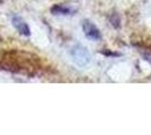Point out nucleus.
I'll use <instances>...</instances> for the list:
<instances>
[{"label":"nucleus","mask_w":151,"mask_h":135,"mask_svg":"<svg viewBox=\"0 0 151 135\" xmlns=\"http://www.w3.org/2000/svg\"><path fill=\"white\" fill-rule=\"evenodd\" d=\"M51 13L53 15H72L73 10L69 7L62 6V5H54L51 8Z\"/></svg>","instance_id":"39448f33"},{"label":"nucleus","mask_w":151,"mask_h":135,"mask_svg":"<svg viewBox=\"0 0 151 135\" xmlns=\"http://www.w3.org/2000/svg\"><path fill=\"white\" fill-rule=\"evenodd\" d=\"M40 59L24 51H9L0 54V69L26 76H35L40 70Z\"/></svg>","instance_id":"f257e3e1"},{"label":"nucleus","mask_w":151,"mask_h":135,"mask_svg":"<svg viewBox=\"0 0 151 135\" xmlns=\"http://www.w3.org/2000/svg\"><path fill=\"white\" fill-rule=\"evenodd\" d=\"M0 2H1V0H0Z\"/></svg>","instance_id":"6e6552de"},{"label":"nucleus","mask_w":151,"mask_h":135,"mask_svg":"<svg viewBox=\"0 0 151 135\" xmlns=\"http://www.w3.org/2000/svg\"><path fill=\"white\" fill-rule=\"evenodd\" d=\"M71 56L76 64L80 68H85L90 63V54L86 47L77 44L71 49Z\"/></svg>","instance_id":"f03ea898"},{"label":"nucleus","mask_w":151,"mask_h":135,"mask_svg":"<svg viewBox=\"0 0 151 135\" xmlns=\"http://www.w3.org/2000/svg\"><path fill=\"white\" fill-rule=\"evenodd\" d=\"M109 21H111V24L113 27L115 28H119L121 26V19H120V16H119V14L114 13L111 15V17H109Z\"/></svg>","instance_id":"423d86ee"},{"label":"nucleus","mask_w":151,"mask_h":135,"mask_svg":"<svg viewBox=\"0 0 151 135\" xmlns=\"http://www.w3.org/2000/svg\"><path fill=\"white\" fill-rule=\"evenodd\" d=\"M13 25L15 26V28H16L22 35H24V36H29V35H31V29H29V27H28V25L23 20L22 17H19V16H14Z\"/></svg>","instance_id":"20e7f679"},{"label":"nucleus","mask_w":151,"mask_h":135,"mask_svg":"<svg viewBox=\"0 0 151 135\" xmlns=\"http://www.w3.org/2000/svg\"><path fill=\"white\" fill-rule=\"evenodd\" d=\"M82 29L85 35L91 41H99L101 39V34L99 32V29L96 27V26L89 21V20H83L82 23Z\"/></svg>","instance_id":"7ed1b4c3"},{"label":"nucleus","mask_w":151,"mask_h":135,"mask_svg":"<svg viewBox=\"0 0 151 135\" xmlns=\"http://www.w3.org/2000/svg\"><path fill=\"white\" fill-rule=\"evenodd\" d=\"M1 41H2V37H1V36H0V42H1Z\"/></svg>","instance_id":"0eeeda50"}]
</instances>
